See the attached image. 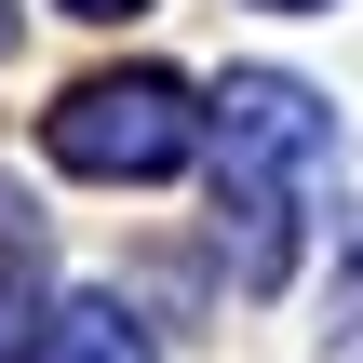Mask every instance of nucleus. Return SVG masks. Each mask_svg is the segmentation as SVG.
<instances>
[{"label": "nucleus", "instance_id": "f257e3e1", "mask_svg": "<svg viewBox=\"0 0 363 363\" xmlns=\"http://www.w3.org/2000/svg\"><path fill=\"white\" fill-rule=\"evenodd\" d=\"M40 148H54L67 175L148 189V175H175V162L202 148V108H189V81H162V67H121V81H81V94H54V108H40Z\"/></svg>", "mask_w": 363, "mask_h": 363}, {"label": "nucleus", "instance_id": "f03ea898", "mask_svg": "<svg viewBox=\"0 0 363 363\" xmlns=\"http://www.w3.org/2000/svg\"><path fill=\"white\" fill-rule=\"evenodd\" d=\"M216 135H229V189H269V202H283V175H310V162L337 148L323 94H310V81H269V67H242V81L216 94Z\"/></svg>", "mask_w": 363, "mask_h": 363}, {"label": "nucleus", "instance_id": "7ed1b4c3", "mask_svg": "<svg viewBox=\"0 0 363 363\" xmlns=\"http://www.w3.org/2000/svg\"><path fill=\"white\" fill-rule=\"evenodd\" d=\"M40 363H162V350L135 337V310L81 296V310H54V323H40Z\"/></svg>", "mask_w": 363, "mask_h": 363}, {"label": "nucleus", "instance_id": "20e7f679", "mask_svg": "<svg viewBox=\"0 0 363 363\" xmlns=\"http://www.w3.org/2000/svg\"><path fill=\"white\" fill-rule=\"evenodd\" d=\"M27 350V296H13V283H0V363Z\"/></svg>", "mask_w": 363, "mask_h": 363}, {"label": "nucleus", "instance_id": "39448f33", "mask_svg": "<svg viewBox=\"0 0 363 363\" xmlns=\"http://www.w3.org/2000/svg\"><path fill=\"white\" fill-rule=\"evenodd\" d=\"M67 13H148V0H67Z\"/></svg>", "mask_w": 363, "mask_h": 363}, {"label": "nucleus", "instance_id": "423d86ee", "mask_svg": "<svg viewBox=\"0 0 363 363\" xmlns=\"http://www.w3.org/2000/svg\"><path fill=\"white\" fill-rule=\"evenodd\" d=\"M269 13H323V0H269Z\"/></svg>", "mask_w": 363, "mask_h": 363}]
</instances>
